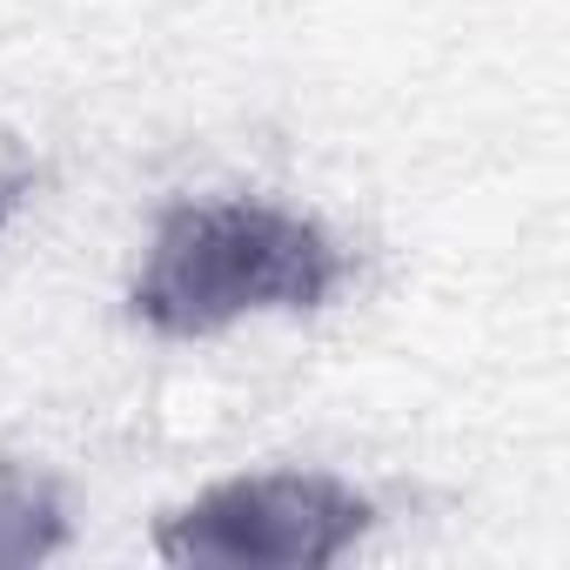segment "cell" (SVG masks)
<instances>
[{"mask_svg": "<svg viewBox=\"0 0 570 570\" xmlns=\"http://www.w3.org/2000/svg\"><path fill=\"white\" fill-rule=\"evenodd\" d=\"M14 202H21V175H0V228H8V215H14Z\"/></svg>", "mask_w": 570, "mask_h": 570, "instance_id": "cell-4", "label": "cell"}, {"mask_svg": "<svg viewBox=\"0 0 570 570\" xmlns=\"http://www.w3.org/2000/svg\"><path fill=\"white\" fill-rule=\"evenodd\" d=\"M356 275L343 235L262 195H188L155 215L128 309L168 343L222 336L248 316L330 309Z\"/></svg>", "mask_w": 570, "mask_h": 570, "instance_id": "cell-1", "label": "cell"}, {"mask_svg": "<svg viewBox=\"0 0 570 570\" xmlns=\"http://www.w3.org/2000/svg\"><path fill=\"white\" fill-rule=\"evenodd\" d=\"M376 530V497L330 470H262L202 490L155 523L168 563H242V570H330Z\"/></svg>", "mask_w": 570, "mask_h": 570, "instance_id": "cell-2", "label": "cell"}, {"mask_svg": "<svg viewBox=\"0 0 570 570\" xmlns=\"http://www.w3.org/2000/svg\"><path fill=\"white\" fill-rule=\"evenodd\" d=\"M68 537H75V523H68L61 483L21 456H0V570L48 563L68 550Z\"/></svg>", "mask_w": 570, "mask_h": 570, "instance_id": "cell-3", "label": "cell"}]
</instances>
